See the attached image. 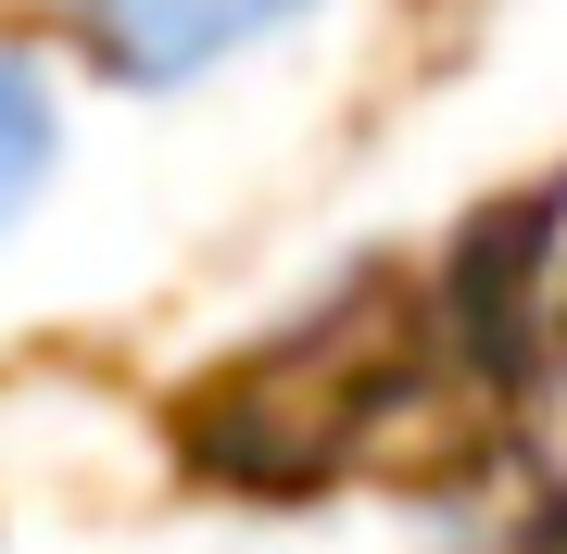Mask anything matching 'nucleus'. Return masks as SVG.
I'll return each instance as SVG.
<instances>
[{
  "instance_id": "f257e3e1",
  "label": "nucleus",
  "mask_w": 567,
  "mask_h": 554,
  "mask_svg": "<svg viewBox=\"0 0 567 554\" xmlns=\"http://www.w3.org/2000/svg\"><path fill=\"white\" fill-rule=\"evenodd\" d=\"M63 13H76V39L114 88H203L227 63L278 51L328 0H63Z\"/></svg>"
},
{
  "instance_id": "f03ea898",
  "label": "nucleus",
  "mask_w": 567,
  "mask_h": 554,
  "mask_svg": "<svg viewBox=\"0 0 567 554\" xmlns=\"http://www.w3.org/2000/svg\"><path fill=\"white\" fill-rule=\"evenodd\" d=\"M51 177H63V88L25 39H0V240L39 215Z\"/></svg>"
}]
</instances>
